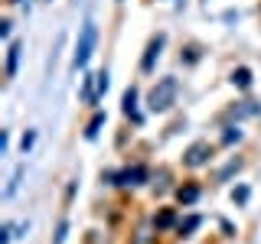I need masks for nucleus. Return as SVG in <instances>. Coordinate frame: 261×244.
I'll return each instance as SVG.
<instances>
[{
    "label": "nucleus",
    "instance_id": "nucleus-2",
    "mask_svg": "<svg viewBox=\"0 0 261 244\" xmlns=\"http://www.w3.org/2000/svg\"><path fill=\"white\" fill-rule=\"evenodd\" d=\"M176 98H179V78L176 75H163V78H157V85L150 88V95H147V111L150 114H167L176 104Z\"/></svg>",
    "mask_w": 261,
    "mask_h": 244
},
{
    "label": "nucleus",
    "instance_id": "nucleus-5",
    "mask_svg": "<svg viewBox=\"0 0 261 244\" xmlns=\"http://www.w3.org/2000/svg\"><path fill=\"white\" fill-rule=\"evenodd\" d=\"M121 114L130 120L134 127L144 124V111H141V88L137 85H127L124 95H121Z\"/></svg>",
    "mask_w": 261,
    "mask_h": 244
},
{
    "label": "nucleus",
    "instance_id": "nucleus-13",
    "mask_svg": "<svg viewBox=\"0 0 261 244\" xmlns=\"http://www.w3.org/2000/svg\"><path fill=\"white\" fill-rule=\"evenodd\" d=\"M228 81H232V88H239V92H248L251 81H255V72H251L248 65H235L232 75H228Z\"/></svg>",
    "mask_w": 261,
    "mask_h": 244
},
{
    "label": "nucleus",
    "instance_id": "nucleus-14",
    "mask_svg": "<svg viewBox=\"0 0 261 244\" xmlns=\"http://www.w3.org/2000/svg\"><path fill=\"white\" fill-rule=\"evenodd\" d=\"M105 124H108V114H105V111H95L92 117H88L85 130H82V137H85L88 143H92V140H98V134H101V127H105Z\"/></svg>",
    "mask_w": 261,
    "mask_h": 244
},
{
    "label": "nucleus",
    "instance_id": "nucleus-12",
    "mask_svg": "<svg viewBox=\"0 0 261 244\" xmlns=\"http://www.w3.org/2000/svg\"><path fill=\"white\" fill-rule=\"evenodd\" d=\"M199 228H202V215L199 211H186V215L179 218V225H176V238H193Z\"/></svg>",
    "mask_w": 261,
    "mask_h": 244
},
{
    "label": "nucleus",
    "instance_id": "nucleus-11",
    "mask_svg": "<svg viewBox=\"0 0 261 244\" xmlns=\"http://www.w3.org/2000/svg\"><path fill=\"white\" fill-rule=\"evenodd\" d=\"M130 244H160V231L153 228V218H144L137 231L130 234Z\"/></svg>",
    "mask_w": 261,
    "mask_h": 244
},
{
    "label": "nucleus",
    "instance_id": "nucleus-23",
    "mask_svg": "<svg viewBox=\"0 0 261 244\" xmlns=\"http://www.w3.org/2000/svg\"><path fill=\"white\" fill-rule=\"evenodd\" d=\"M20 176H23V166H16V173L10 176V182H7V189H4V195H7V199H10V195H13L16 189H20Z\"/></svg>",
    "mask_w": 261,
    "mask_h": 244
},
{
    "label": "nucleus",
    "instance_id": "nucleus-8",
    "mask_svg": "<svg viewBox=\"0 0 261 244\" xmlns=\"http://www.w3.org/2000/svg\"><path fill=\"white\" fill-rule=\"evenodd\" d=\"M150 218H153V228H157L160 234H167V231H176V225H179V218H183V215H179V208L163 205V208L153 211Z\"/></svg>",
    "mask_w": 261,
    "mask_h": 244
},
{
    "label": "nucleus",
    "instance_id": "nucleus-17",
    "mask_svg": "<svg viewBox=\"0 0 261 244\" xmlns=\"http://www.w3.org/2000/svg\"><path fill=\"white\" fill-rule=\"evenodd\" d=\"M242 166H245V160H242V157H232V160H228L225 166L216 173V182H228L232 176H239V173H242Z\"/></svg>",
    "mask_w": 261,
    "mask_h": 244
},
{
    "label": "nucleus",
    "instance_id": "nucleus-21",
    "mask_svg": "<svg viewBox=\"0 0 261 244\" xmlns=\"http://www.w3.org/2000/svg\"><path fill=\"white\" fill-rule=\"evenodd\" d=\"M199 59H202L199 46H186V49H183V55H179V62H186V65H196Z\"/></svg>",
    "mask_w": 261,
    "mask_h": 244
},
{
    "label": "nucleus",
    "instance_id": "nucleus-16",
    "mask_svg": "<svg viewBox=\"0 0 261 244\" xmlns=\"http://www.w3.org/2000/svg\"><path fill=\"white\" fill-rule=\"evenodd\" d=\"M82 101L85 104H95L101 101V98H98V85H95V75H82Z\"/></svg>",
    "mask_w": 261,
    "mask_h": 244
},
{
    "label": "nucleus",
    "instance_id": "nucleus-4",
    "mask_svg": "<svg viewBox=\"0 0 261 244\" xmlns=\"http://www.w3.org/2000/svg\"><path fill=\"white\" fill-rule=\"evenodd\" d=\"M212 157H216V146H212L209 140H193L183 150V166L186 169H202V166H209Z\"/></svg>",
    "mask_w": 261,
    "mask_h": 244
},
{
    "label": "nucleus",
    "instance_id": "nucleus-19",
    "mask_svg": "<svg viewBox=\"0 0 261 244\" xmlns=\"http://www.w3.org/2000/svg\"><path fill=\"white\" fill-rule=\"evenodd\" d=\"M95 85H98V98H105V95H108V88H111V72L108 69L95 72Z\"/></svg>",
    "mask_w": 261,
    "mask_h": 244
},
{
    "label": "nucleus",
    "instance_id": "nucleus-24",
    "mask_svg": "<svg viewBox=\"0 0 261 244\" xmlns=\"http://www.w3.org/2000/svg\"><path fill=\"white\" fill-rule=\"evenodd\" d=\"M65 238H69V222H65V218H62V222H59V225H56V234H53V244H65Z\"/></svg>",
    "mask_w": 261,
    "mask_h": 244
},
{
    "label": "nucleus",
    "instance_id": "nucleus-10",
    "mask_svg": "<svg viewBox=\"0 0 261 244\" xmlns=\"http://www.w3.org/2000/svg\"><path fill=\"white\" fill-rule=\"evenodd\" d=\"M20 59H23V43L20 39H10V43H7V62H4V75L7 78H16Z\"/></svg>",
    "mask_w": 261,
    "mask_h": 244
},
{
    "label": "nucleus",
    "instance_id": "nucleus-9",
    "mask_svg": "<svg viewBox=\"0 0 261 244\" xmlns=\"http://www.w3.org/2000/svg\"><path fill=\"white\" fill-rule=\"evenodd\" d=\"M258 114H261V104L251 101V98H245V101H235L232 108H228V120H232V124H242V120L258 117Z\"/></svg>",
    "mask_w": 261,
    "mask_h": 244
},
{
    "label": "nucleus",
    "instance_id": "nucleus-3",
    "mask_svg": "<svg viewBox=\"0 0 261 244\" xmlns=\"http://www.w3.org/2000/svg\"><path fill=\"white\" fill-rule=\"evenodd\" d=\"M95 46H98V26L95 20H85L79 29V39H75V52H72V69L75 72H85L88 62L95 55Z\"/></svg>",
    "mask_w": 261,
    "mask_h": 244
},
{
    "label": "nucleus",
    "instance_id": "nucleus-15",
    "mask_svg": "<svg viewBox=\"0 0 261 244\" xmlns=\"http://www.w3.org/2000/svg\"><path fill=\"white\" fill-rule=\"evenodd\" d=\"M242 137H245V130H242V124H228L222 127V137H219V143L222 146H235V143H242Z\"/></svg>",
    "mask_w": 261,
    "mask_h": 244
},
{
    "label": "nucleus",
    "instance_id": "nucleus-27",
    "mask_svg": "<svg viewBox=\"0 0 261 244\" xmlns=\"http://www.w3.org/2000/svg\"><path fill=\"white\" fill-rule=\"evenodd\" d=\"M219 225H222L225 238H235V225H232V222H225V218H222V222H219Z\"/></svg>",
    "mask_w": 261,
    "mask_h": 244
},
{
    "label": "nucleus",
    "instance_id": "nucleus-1",
    "mask_svg": "<svg viewBox=\"0 0 261 244\" xmlns=\"http://www.w3.org/2000/svg\"><path fill=\"white\" fill-rule=\"evenodd\" d=\"M101 182L111 189H144L147 182H153V169L147 163H124L121 169H105Z\"/></svg>",
    "mask_w": 261,
    "mask_h": 244
},
{
    "label": "nucleus",
    "instance_id": "nucleus-26",
    "mask_svg": "<svg viewBox=\"0 0 261 244\" xmlns=\"http://www.w3.org/2000/svg\"><path fill=\"white\" fill-rule=\"evenodd\" d=\"M10 33H13V23L10 20H0V36H4L7 43H10Z\"/></svg>",
    "mask_w": 261,
    "mask_h": 244
},
{
    "label": "nucleus",
    "instance_id": "nucleus-7",
    "mask_svg": "<svg viewBox=\"0 0 261 244\" xmlns=\"http://www.w3.org/2000/svg\"><path fill=\"white\" fill-rule=\"evenodd\" d=\"M173 199L179 208H193L196 202L202 199V182H196V179H186V182H179L173 189Z\"/></svg>",
    "mask_w": 261,
    "mask_h": 244
},
{
    "label": "nucleus",
    "instance_id": "nucleus-18",
    "mask_svg": "<svg viewBox=\"0 0 261 244\" xmlns=\"http://www.w3.org/2000/svg\"><path fill=\"white\" fill-rule=\"evenodd\" d=\"M176 186H173V173L170 169H160L157 176H153V192L157 195H163V192H173Z\"/></svg>",
    "mask_w": 261,
    "mask_h": 244
},
{
    "label": "nucleus",
    "instance_id": "nucleus-25",
    "mask_svg": "<svg viewBox=\"0 0 261 244\" xmlns=\"http://www.w3.org/2000/svg\"><path fill=\"white\" fill-rule=\"evenodd\" d=\"M75 192H79V179H72V182L65 186V205H69V202L75 199Z\"/></svg>",
    "mask_w": 261,
    "mask_h": 244
},
{
    "label": "nucleus",
    "instance_id": "nucleus-22",
    "mask_svg": "<svg viewBox=\"0 0 261 244\" xmlns=\"http://www.w3.org/2000/svg\"><path fill=\"white\" fill-rule=\"evenodd\" d=\"M248 199H251V189H248V186H235V189H232V202H235V205H245Z\"/></svg>",
    "mask_w": 261,
    "mask_h": 244
},
{
    "label": "nucleus",
    "instance_id": "nucleus-20",
    "mask_svg": "<svg viewBox=\"0 0 261 244\" xmlns=\"http://www.w3.org/2000/svg\"><path fill=\"white\" fill-rule=\"evenodd\" d=\"M33 146H36V130H23V137H20V153L27 157Z\"/></svg>",
    "mask_w": 261,
    "mask_h": 244
},
{
    "label": "nucleus",
    "instance_id": "nucleus-6",
    "mask_svg": "<svg viewBox=\"0 0 261 244\" xmlns=\"http://www.w3.org/2000/svg\"><path fill=\"white\" fill-rule=\"evenodd\" d=\"M163 46H167V33H157V36L147 43L144 55H141V72H144V75H153V72H157V62H160V55H163Z\"/></svg>",
    "mask_w": 261,
    "mask_h": 244
},
{
    "label": "nucleus",
    "instance_id": "nucleus-28",
    "mask_svg": "<svg viewBox=\"0 0 261 244\" xmlns=\"http://www.w3.org/2000/svg\"><path fill=\"white\" fill-rule=\"evenodd\" d=\"M7 4H13V7H16V4H23V0H7Z\"/></svg>",
    "mask_w": 261,
    "mask_h": 244
}]
</instances>
